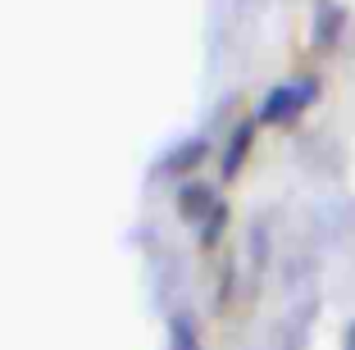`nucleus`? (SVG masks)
<instances>
[{"label":"nucleus","mask_w":355,"mask_h":350,"mask_svg":"<svg viewBox=\"0 0 355 350\" xmlns=\"http://www.w3.org/2000/svg\"><path fill=\"white\" fill-rule=\"evenodd\" d=\"M319 100V78H292V82H278L260 105V123H292L301 119L310 105Z\"/></svg>","instance_id":"f257e3e1"},{"label":"nucleus","mask_w":355,"mask_h":350,"mask_svg":"<svg viewBox=\"0 0 355 350\" xmlns=\"http://www.w3.org/2000/svg\"><path fill=\"white\" fill-rule=\"evenodd\" d=\"M342 28H346V10L337 5V0H319V14H314V46L328 51Z\"/></svg>","instance_id":"f03ea898"},{"label":"nucleus","mask_w":355,"mask_h":350,"mask_svg":"<svg viewBox=\"0 0 355 350\" xmlns=\"http://www.w3.org/2000/svg\"><path fill=\"white\" fill-rule=\"evenodd\" d=\"M255 123H260V119H246V123H237V132H232L228 150H223V177H232V173L241 168V159L251 155V141H255Z\"/></svg>","instance_id":"7ed1b4c3"},{"label":"nucleus","mask_w":355,"mask_h":350,"mask_svg":"<svg viewBox=\"0 0 355 350\" xmlns=\"http://www.w3.org/2000/svg\"><path fill=\"white\" fill-rule=\"evenodd\" d=\"M214 191L209 186H200V182H191V186H182L178 191V209H182V218H209L214 214Z\"/></svg>","instance_id":"20e7f679"},{"label":"nucleus","mask_w":355,"mask_h":350,"mask_svg":"<svg viewBox=\"0 0 355 350\" xmlns=\"http://www.w3.org/2000/svg\"><path fill=\"white\" fill-rule=\"evenodd\" d=\"M168 337H173V350H200L196 323H191L187 314H173V323H168Z\"/></svg>","instance_id":"39448f33"},{"label":"nucleus","mask_w":355,"mask_h":350,"mask_svg":"<svg viewBox=\"0 0 355 350\" xmlns=\"http://www.w3.org/2000/svg\"><path fill=\"white\" fill-rule=\"evenodd\" d=\"M209 146H205V137H191V141H182L173 155H168V168H191V164H200V155H205Z\"/></svg>","instance_id":"423d86ee"},{"label":"nucleus","mask_w":355,"mask_h":350,"mask_svg":"<svg viewBox=\"0 0 355 350\" xmlns=\"http://www.w3.org/2000/svg\"><path fill=\"white\" fill-rule=\"evenodd\" d=\"M223 223H228V205H214V214L205 218V223H200V241H219V232H223Z\"/></svg>","instance_id":"0eeeda50"},{"label":"nucleus","mask_w":355,"mask_h":350,"mask_svg":"<svg viewBox=\"0 0 355 350\" xmlns=\"http://www.w3.org/2000/svg\"><path fill=\"white\" fill-rule=\"evenodd\" d=\"M346 350H355V323L346 328Z\"/></svg>","instance_id":"6e6552de"}]
</instances>
